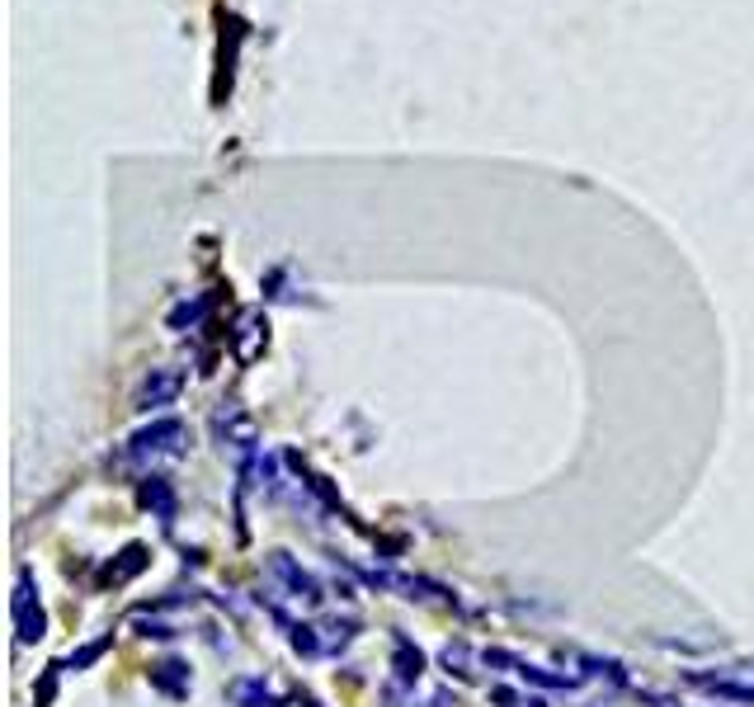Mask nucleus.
Instances as JSON below:
<instances>
[{
	"label": "nucleus",
	"mask_w": 754,
	"mask_h": 707,
	"mask_svg": "<svg viewBox=\"0 0 754 707\" xmlns=\"http://www.w3.org/2000/svg\"><path fill=\"white\" fill-rule=\"evenodd\" d=\"M444 665H448V670H458L463 679H472L476 670H472V651H467V646L463 641H453V646H444Z\"/></svg>",
	"instance_id": "obj_11"
},
{
	"label": "nucleus",
	"mask_w": 754,
	"mask_h": 707,
	"mask_svg": "<svg viewBox=\"0 0 754 707\" xmlns=\"http://www.w3.org/2000/svg\"><path fill=\"white\" fill-rule=\"evenodd\" d=\"M204 307H208V302H194V307L185 302V307H180V311H175V317H170V326H175V330H185V326H198V321H204Z\"/></svg>",
	"instance_id": "obj_12"
},
{
	"label": "nucleus",
	"mask_w": 754,
	"mask_h": 707,
	"mask_svg": "<svg viewBox=\"0 0 754 707\" xmlns=\"http://www.w3.org/2000/svg\"><path fill=\"white\" fill-rule=\"evenodd\" d=\"M227 694H231V703H236V707H279V694H274L260 675H246V679H236Z\"/></svg>",
	"instance_id": "obj_6"
},
{
	"label": "nucleus",
	"mask_w": 754,
	"mask_h": 707,
	"mask_svg": "<svg viewBox=\"0 0 754 707\" xmlns=\"http://www.w3.org/2000/svg\"><path fill=\"white\" fill-rule=\"evenodd\" d=\"M185 448H189V425L185 420H156L151 429H142V435H132L128 458L137 467H161V462L185 458Z\"/></svg>",
	"instance_id": "obj_1"
},
{
	"label": "nucleus",
	"mask_w": 754,
	"mask_h": 707,
	"mask_svg": "<svg viewBox=\"0 0 754 707\" xmlns=\"http://www.w3.org/2000/svg\"><path fill=\"white\" fill-rule=\"evenodd\" d=\"M175 397H180V372L151 368V378L142 382V391H137V406H142V410H161V406H170Z\"/></svg>",
	"instance_id": "obj_5"
},
{
	"label": "nucleus",
	"mask_w": 754,
	"mask_h": 707,
	"mask_svg": "<svg viewBox=\"0 0 754 707\" xmlns=\"http://www.w3.org/2000/svg\"><path fill=\"white\" fill-rule=\"evenodd\" d=\"M420 670H425L420 651H410V641H396V679L415 684V679H420Z\"/></svg>",
	"instance_id": "obj_10"
},
{
	"label": "nucleus",
	"mask_w": 754,
	"mask_h": 707,
	"mask_svg": "<svg viewBox=\"0 0 754 707\" xmlns=\"http://www.w3.org/2000/svg\"><path fill=\"white\" fill-rule=\"evenodd\" d=\"M142 500L156 509V515H161V524H170V519H175V496H170V486H166L161 477H151V481L142 486Z\"/></svg>",
	"instance_id": "obj_9"
},
{
	"label": "nucleus",
	"mask_w": 754,
	"mask_h": 707,
	"mask_svg": "<svg viewBox=\"0 0 754 707\" xmlns=\"http://www.w3.org/2000/svg\"><path fill=\"white\" fill-rule=\"evenodd\" d=\"M142 566H147V547H142V542H132L123 557L109 561L105 571H99V585H123V580H132L137 571H142Z\"/></svg>",
	"instance_id": "obj_7"
},
{
	"label": "nucleus",
	"mask_w": 754,
	"mask_h": 707,
	"mask_svg": "<svg viewBox=\"0 0 754 707\" xmlns=\"http://www.w3.org/2000/svg\"><path fill=\"white\" fill-rule=\"evenodd\" d=\"M269 571L292 589V599H302V604H321V599H326V595H321V585H316V580H311V576H307L302 566H297L288 552H269Z\"/></svg>",
	"instance_id": "obj_4"
},
{
	"label": "nucleus",
	"mask_w": 754,
	"mask_h": 707,
	"mask_svg": "<svg viewBox=\"0 0 754 707\" xmlns=\"http://www.w3.org/2000/svg\"><path fill=\"white\" fill-rule=\"evenodd\" d=\"M693 684L717 698L754 703V665H731V670H717V675H693Z\"/></svg>",
	"instance_id": "obj_2"
},
{
	"label": "nucleus",
	"mask_w": 754,
	"mask_h": 707,
	"mask_svg": "<svg viewBox=\"0 0 754 707\" xmlns=\"http://www.w3.org/2000/svg\"><path fill=\"white\" fill-rule=\"evenodd\" d=\"M14 633L19 641H38L43 637V608L33 599V576L19 571V585H14Z\"/></svg>",
	"instance_id": "obj_3"
},
{
	"label": "nucleus",
	"mask_w": 754,
	"mask_h": 707,
	"mask_svg": "<svg viewBox=\"0 0 754 707\" xmlns=\"http://www.w3.org/2000/svg\"><path fill=\"white\" fill-rule=\"evenodd\" d=\"M151 684H156V689H166L170 698H185L189 694V670H185L180 660H161L151 670Z\"/></svg>",
	"instance_id": "obj_8"
}]
</instances>
